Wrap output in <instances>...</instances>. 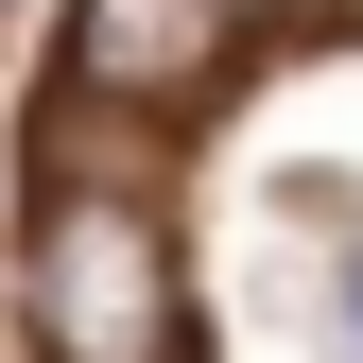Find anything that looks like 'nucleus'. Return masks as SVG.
<instances>
[{
    "instance_id": "nucleus-1",
    "label": "nucleus",
    "mask_w": 363,
    "mask_h": 363,
    "mask_svg": "<svg viewBox=\"0 0 363 363\" xmlns=\"http://www.w3.org/2000/svg\"><path fill=\"white\" fill-rule=\"evenodd\" d=\"M18 311H35V363H173L191 329V277H173V225L156 191L121 173H69L18 242Z\"/></svg>"
},
{
    "instance_id": "nucleus-2",
    "label": "nucleus",
    "mask_w": 363,
    "mask_h": 363,
    "mask_svg": "<svg viewBox=\"0 0 363 363\" xmlns=\"http://www.w3.org/2000/svg\"><path fill=\"white\" fill-rule=\"evenodd\" d=\"M242 18L259 0H69V86H104L139 121H191L242 86Z\"/></svg>"
},
{
    "instance_id": "nucleus-3",
    "label": "nucleus",
    "mask_w": 363,
    "mask_h": 363,
    "mask_svg": "<svg viewBox=\"0 0 363 363\" xmlns=\"http://www.w3.org/2000/svg\"><path fill=\"white\" fill-rule=\"evenodd\" d=\"M346 363H363V225H346Z\"/></svg>"
},
{
    "instance_id": "nucleus-4",
    "label": "nucleus",
    "mask_w": 363,
    "mask_h": 363,
    "mask_svg": "<svg viewBox=\"0 0 363 363\" xmlns=\"http://www.w3.org/2000/svg\"><path fill=\"white\" fill-rule=\"evenodd\" d=\"M259 18H277V0H259Z\"/></svg>"
},
{
    "instance_id": "nucleus-5",
    "label": "nucleus",
    "mask_w": 363,
    "mask_h": 363,
    "mask_svg": "<svg viewBox=\"0 0 363 363\" xmlns=\"http://www.w3.org/2000/svg\"><path fill=\"white\" fill-rule=\"evenodd\" d=\"M346 18H363V0H346Z\"/></svg>"
}]
</instances>
